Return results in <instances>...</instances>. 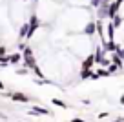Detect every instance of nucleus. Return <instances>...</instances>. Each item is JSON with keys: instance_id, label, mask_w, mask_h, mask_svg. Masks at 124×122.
I'll list each match as a JSON object with an SVG mask.
<instances>
[{"instance_id": "1", "label": "nucleus", "mask_w": 124, "mask_h": 122, "mask_svg": "<svg viewBox=\"0 0 124 122\" xmlns=\"http://www.w3.org/2000/svg\"><path fill=\"white\" fill-rule=\"evenodd\" d=\"M58 26L62 27V33H82L84 26L89 22V8H66L58 15Z\"/></svg>"}, {"instance_id": "2", "label": "nucleus", "mask_w": 124, "mask_h": 122, "mask_svg": "<svg viewBox=\"0 0 124 122\" xmlns=\"http://www.w3.org/2000/svg\"><path fill=\"white\" fill-rule=\"evenodd\" d=\"M62 4L58 2H53V0H39L35 2V8H33V13L40 18V22H51V20H57L58 15L62 13Z\"/></svg>"}, {"instance_id": "3", "label": "nucleus", "mask_w": 124, "mask_h": 122, "mask_svg": "<svg viewBox=\"0 0 124 122\" xmlns=\"http://www.w3.org/2000/svg\"><path fill=\"white\" fill-rule=\"evenodd\" d=\"M8 8H9V20H11V24H18V26L27 22L29 15L33 13V8H29V4H26L24 0H13Z\"/></svg>"}, {"instance_id": "4", "label": "nucleus", "mask_w": 124, "mask_h": 122, "mask_svg": "<svg viewBox=\"0 0 124 122\" xmlns=\"http://www.w3.org/2000/svg\"><path fill=\"white\" fill-rule=\"evenodd\" d=\"M22 64L26 69H29V71H33V68H37V58H35V51H33V47L27 46L26 49L22 51Z\"/></svg>"}, {"instance_id": "5", "label": "nucleus", "mask_w": 124, "mask_h": 122, "mask_svg": "<svg viewBox=\"0 0 124 122\" xmlns=\"http://www.w3.org/2000/svg\"><path fill=\"white\" fill-rule=\"evenodd\" d=\"M80 35H84V37H88V38H93L97 35V22H95V20H89L84 26V29H82Z\"/></svg>"}, {"instance_id": "6", "label": "nucleus", "mask_w": 124, "mask_h": 122, "mask_svg": "<svg viewBox=\"0 0 124 122\" xmlns=\"http://www.w3.org/2000/svg\"><path fill=\"white\" fill-rule=\"evenodd\" d=\"M11 100L13 102H22V104H29L31 100V97L29 95H26L24 91H11Z\"/></svg>"}, {"instance_id": "7", "label": "nucleus", "mask_w": 124, "mask_h": 122, "mask_svg": "<svg viewBox=\"0 0 124 122\" xmlns=\"http://www.w3.org/2000/svg\"><path fill=\"white\" fill-rule=\"evenodd\" d=\"M27 35H29V24L27 22L16 26V38H18V40H24V38L27 40Z\"/></svg>"}, {"instance_id": "8", "label": "nucleus", "mask_w": 124, "mask_h": 122, "mask_svg": "<svg viewBox=\"0 0 124 122\" xmlns=\"http://www.w3.org/2000/svg\"><path fill=\"white\" fill-rule=\"evenodd\" d=\"M80 80H99L95 69H80Z\"/></svg>"}, {"instance_id": "9", "label": "nucleus", "mask_w": 124, "mask_h": 122, "mask_svg": "<svg viewBox=\"0 0 124 122\" xmlns=\"http://www.w3.org/2000/svg\"><path fill=\"white\" fill-rule=\"evenodd\" d=\"M95 68V55H88V57L82 58V64H80V69H93Z\"/></svg>"}, {"instance_id": "10", "label": "nucleus", "mask_w": 124, "mask_h": 122, "mask_svg": "<svg viewBox=\"0 0 124 122\" xmlns=\"http://www.w3.org/2000/svg\"><path fill=\"white\" fill-rule=\"evenodd\" d=\"M120 11V4L117 2V0H113L111 4H109V9H108V20H111L113 16H117Z\"/></svg>"}, {"instance_id": "11", "label": "nucleus", "mask_w": 124, "mask_h": 122, "mask_svg": "<svg viewBox=\"0 0 124 122\" xmlns=\"http://www.w3.org/2000/svg\"><path fill=\"white\" fill-rule=\"evenodd\" d=\"M70 8H89V0H64Z\"/></svg>"}, {"instance_id": "12", "label": "nucleus", "mask_w": 124, "mask_h": 122, "mask_svg": "<svg viewBox=\"0 0 124 122\" xmlns=\"http://www.w3.org/2000/svg\"><path fill=\"white\" fill-rule=\"evenodd\" d=\"M29 115H51L49 109H46V107H39V106H33L29 111H27Z\"/></svg>"}, {"instance_id": "13", "label": "nucleus", "mask_w": 124, "mask_h": 122, "mask_svg": "<svg viewBox=\"0 0 124 122\" xmlns=\"http://www.w3.org/2000/svg\"><path fill=\"white\" fill-rule=\"evenodd\" d=\"M9 64H13V66H20L22 64V53H13V55H9Z\"/></svg>"}, {"instance_id": "14", "label": "nucleus", "mask_w": 124, "mask_h": 122, "mask_svg": "<svg viewBox=\"0 0 124 122\" xmlns=\"http://www.w3.org/2000/svg\"><path fill=\"white\" fill-rule=\"evenodd\" d=\"M111 24H113V27H115V29L119 31L120 27L124 26V18H122L120 15H117V16H113V18H111Z\"/></svg>"}, {"instance_id": "15", "label": "nucleus", "mask_w": 124, "mask_h": 122, "mask_svg": "<svg viewBox=\"0 0 124 122\" xmlns=\"http://www.w3.org/2000/svg\"><path fill=\"white\" fill-rule=\"evenodd\" d=\"M51 102L55 104V106H58V107H62V109H68V104L64 102V100H60V99H51Z\"/></svg>"}, {"instance_id": "16", "label": "nucleus", "mask_w": 124, "mask_h": 122, "mask_svg": "<svg viewBox=\"0 0 124 122\" xmlns=\"http://www.w3.org/2000/svg\"><path fill=\"white\" fill-rule=\"evenodd\" d=\"M16 76H26V75H29V69H26V68H24V66H22V68H16Z\"/></svg>"}, {"instance_id": "17", "label": "nucleus", "mask_w": 124, "mask_h": 122, "mask_svg": "<svg viewBox=\"0 0 124 122\" xmlns=\"http://www.w3.org/2000/svg\"><path fill=\"white\" fill-rule=\"evenodd\" d=\"M95 73L99 75V78H101V76H109V71H108V69H104V68H99V69H95Z\"/></svg>"}, {"instance_id": "18", "label": "nucleus", "mask_w": 124, "mask_h": 122, "mask_svg": "<svg viewBox=\"0 0 124 122\" xmlns=\"http://www.w3.org/2000/svg\"><path fill=\"white\" fill-rule=\"evenodd\" d=\"M8 66H9V55L0 57V68H8Z\"/></svg>"}, {"instance_id": "19", "label": "nucleus", "mask_w": 124, "mask_h": 122, "mask_svg": "<svg viewBox=\"0 0 124 122\" xmlns=\"http://www.w3.org/2000/svg\"><path fill=\"white\" fill-rule=\"evenodd\" d=\"M6 55H8V46L0 44V57H6Z\"/></svg>"}, {"instance_id": "20", "label": "nucleus", "mask_w": 124, "mask_h": 122, "mask_svg": "<svg viewBox=\"0 0 124 122\" xmlns=\"http://www.w3.org/2000/svg\"><path fill=\"white\" fill-rule=\"evenodd\" d=\"M119 15H120V16H122V18H124V2H122V4H120V11H119Z\"/></svg>"}, {"instance_id": "21", "label": "nucleus", "mask_w": 124, "mask_h": 122, "mask_svg": "<svg viewBox=\"0 0 124 122\" xmlns=\"http://www.w3.org/2000/svg\"><path fill=\"white\" fill-rule=\"evenodd\" d=\"M111 122H124V117H115Z\"/></svg>"}, {"instance_id": "22", "label": "nucleus", "mask_w": 124, "mask_h": 122, "mask_svg": "<svg viewBox=\"0 0 124 122\" xmlns=\"http://www.w3.org/2000/svg\"><path fill=\"white\" fill-rule=\"evenodd\" d=\"M119 102H120V106H122V107H124V93H122V95H120V99H119Z\"/></svg>"}, {"instance_id": "23", "label": "nucleus", "mask_w": 124, "mask_h": 122, "mask_svg": "<svg viewBox=\"0 0 124 122\" xmlns=\"http://www.w3.org/2000/svg\"><path fill=\"white\" fill-rule=\"evenodd\" d=\"M104 117H108V111H102V113L99 115V118H104Z\"/></svg>"}, {"instance_id": "24", "label": "nucleus", "mask_w": 124, "mask_h": 122, "mask_svg": "<svg viewBox=\"0 0 124 122\" xmlns=\"http://www.w3.org/2000/svg\"><path fill=\"white\" fill-rule=\"evenodd\" d=\"M71 122H86V120H82V118H77V117H75V118H73Z\"/></svg>"}, {"instance_id": "25", "label": "nucleus", "mask_w": 124, "mask_h": 122, "mask_svg": "<svg viewBox=\"0 0 124 122\" xmlns=\"http://www.w3.org/2000/svg\"><path fill=\"white\" fill-rule=\"evenodd\" d=\"M0 91H4V82L0 80Z\"/></svg>"}, {"instance_id": "26", "label": "nucleus", "mask_w": 124, "mask_h": 122, "mask_svg": "<svg viewBox=\"0 0 124 122\" xmlns=\"http://www.w3.org/2000/svg\"><path fill=\"white\" fill-rule=\"evenodd\" d=\"M53 2H58V4H60V2H62V0H53Z\"/></svg>"}, {"instance_id": "27", "label": "nucleus", "mask_w": 124, "mask_h": 122, "mask_svg": "<svg viewBox=\"0 0 124 122\" xmlns=\"http://www.w3.org/2000/svg\"><path fill=\"white\" fill-rule=\"evenodd\" d=\"M0 4H2V0H0Z\"/></svg>"}, {"instance_id": "28", "label": "nucleus", "mask_w": 124, "mask_h": 122, "mask_svg": "<svg viewBox=\"0 0 124 122\" xmlns=\"http://www.w3.org/2000/svg\"><path fill=\"white\" fill-rule=\"evenodd\" d=\"M33 2H35V0H33Z\"/></svg>"}]
</instances>
